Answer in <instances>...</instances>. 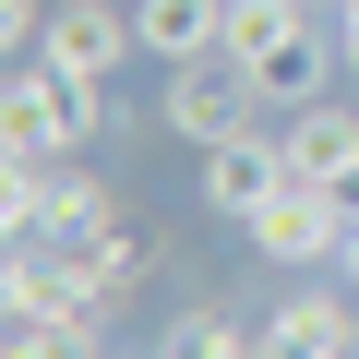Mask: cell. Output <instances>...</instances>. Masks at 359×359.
Instances as JSON below:
<instances>
[{"label":"cell","instance_id":"obj_1","mask_svg":"<svg viewBox=\"0 0 359 359\" xmlns=\"http://www.w3.org/2000/svg\"><path fill=\"white\" fill-rule=\"evenodd\" d=\"M0 228L13 240H60V252H108L120 204H108V180H84L72 156H13L0 168Z\"/></svg>","mask_w":359,"mask_h":359},{"label":"cell","instance_id":"obj_14","mask_svg":"<svg viewBox=\"0 0 359 359\" xmlns=\"http://www.w3.org/2000/svg\"><path fill=\"white\" fill-rule=\"evenodd\" d=\"M0 36H13V48H36V36H48V0H0Z\"/></svg>","mask_w":359,"mask_h":359},{"label":"cell","instance_id":"obj_12","mask_svg":"<svg viewBox=\"0 0 359 359\" xmlns=\"http://www.w3.org/2000/svg\"><path fill=\"white\" fill-rule=\"evenodd\" d=\"M311 13V0H228V60H252V48H276L287 25Z\"/></svg>","mask_w":359,"mask_h":359},{"label":"cell","instance_id":"obj_16","mask_svg":"<svg viewBox=\"0 0 359 359\" xmlns=\"http://www.w3.org/2000/svg\"><path fill=\"white\" fill-rule=\"evenodd\" d=\"M335 287L359 299V216H347V252H335Z\"/></svg>","mask_w":359,"mask_h":359},{"label":"cell","instance_id":"obj_2","mask_svg":"<svg viewBox=\"0 0 359 359\" xmlns=\"http://www.w3.org/2000/svg\"><path fill=\"white\" fill-rule=\"evenodd\" d=\"M108 120H120V108L84 96L60 60H36V48L13 60V96H0V144H13V156H72V144H96Z\"/></svg>","mask_w":359,"mask_h":359},{"label":"cell","instance_id":"obj_4","mask_svg":"<svg viewBox=\"0 0 359 359\" xmlns=\"http://www.w3.org/2000/svg\"><path fill=\"white\" fill-rule=\"evenodd\" d=\"M347 216H359L347 192H311V180H287V192H276V204H264V216H252L240 240H252L264 264L311 276V264H335V252H347Z\"/></svg>","mask_w":359,"mask_h":359},{"label":"cell","instance_id":"obj_9","mask_svg":"<svg viewBox=\"0 0 359 359\" xmlns=\"http://www.w3.org/2000/svg\"><path fill=\"white\" fill-rule=\"evenodd\" d=\"M252 335H264V359H359V311L323 299V287H287Z\"/></svg>","mask_w":359,"mask_h":359},{"label":"cell","instance_id":"obj_17","mask_svg":"<svg viewBox=\"0 0 359 359\" xmlns=\"http://www.w3.org/2000/svg\"><path fill=\"white\" fill-rule=\"evenodd\" d=\"M311 13H335V0H311Z\"/></svg>","mask_w":359,"mask_h":359},{"label":"cell","instance_id":"obj_3","mask_svg":"<svg viewBox=\"0 0 359 359\" xmlns=\"http://www.w3.org/2000/svg\"><path fill=\"white\" fill-rule=\"evenodd\" d=\"M156 120H168V144H228V132L264 120V96H252V72H240L228 48H204V60H168Z\"/></svg>","mask_w":359,"mask_h":359},{"label":"cell","instance_id":"obj_13","mask_svg":"<svg viewBox=\"0 0 359 359\" xmlns=\"http://www.w3.org/2000/svg\"><path fill=\"white\" fill-rule=\"evenodd\" d=\"M156 252H168V240H144V228H120V240L96 252V276H108V287H144V276H156Z\"/></svg>","mask_w":359,"mask_h":359},{"label":"cell","instance_id":"obj_7","mask_svg":"<svg viewBox=\"0 0 359 359\" xmlns=\"http://www.w3.org/2000/svg\"><path fill=\"white\" fill-rule=\"evenodd\" d=\"M287 192V144L252 120V132H228V144H204V204L228 216V228H252L264 204Z\"/></svg>","mask_w":359,"mask_h":359},{"label":"cell","instance_id":"obj_8","mask_svg":"<svg viewBox=\"0 0 359 359\" xmlns=\"http://www.w3.org/2000/svg\"><path fill=\"white\" fill-rule=\"evenodd\" d=\"M276 144H287V180H311V192H347L359 204V108H299V120H276Z\"/></svg>","mask_w":359,"mask_h":359},{"label":"cell","instance_id":"obj_11","mask_svg":"<svg viewBox=\"0 0 359 359\" xmlns=\"http://www.w3.org/2000/svg\"><path fill=\"white\" fill-rule=\"evenodd\" d=\"M156 359H264V335H252L240 311H216V299H192V311H168V335H156Z\"/></svg>","mask_w":359,"mask_h":359},{"label":"cell","instance_id":"obj_10","mask_svg":"<svg viewBox=\"0 0 359 359\" xmlns=\"http://www.w3.org/2000/svg\"><path fill=\"white\" fill-rule=\"evenodd\" d=\"M132 36L156 60H204V48H228V0H132Z\"/></svg>","mask_w":359,"mask_h":359},{"label":"cell","instance_id":"obj_15","mask_svg":"<svg viewBox=\"0 0 359 359\" xmlns=\"http://www.w3.org/2000/svg\"><path fill=\"white\" fill-rule=\"evenodd\" d=\"M323 25H335V60H347V84H359V0H335Z\"/></svg>","mask_w":359,"mask_h":359},{"label":"cell","instance_id":"obj_18","mask_svg":"<svg viewBox=\"0 0 359 359\" xmlns=\"http://www.w3.org/2000/svg\"><path fill=\"white\" fill-rule=\"evenodd\" d=\"M96 359H108V347H96Z\"/></svg>","mask_w":359,"mask_h":359},{"label":"cell","instance_id":"obj_6","mask_svg":"<svg viewBox=\"0 0 359 359\" xmlns=\"http://www.w3.org/2000/svg\"><path fill=\"white\" fill-rule=\"evenodd\" d=\"M132 48H144V36H132V13H108V0H60V13H48V36H36V60H60L84 96H108Z\"/></svg>","mask_w":359,"mask_h":359},{"label":"cell","instance_id":"obj_5","mask_svg":"<svg viewBox=\"0 0 359 359\" xmlns=\"http://www.w3.org/2000/svg\"><path fill=\"white\" fill-rule=\"evenodd\" d=\"M240 72H252V96H264L276 120H299V108H323V96H335V72H347V60H335V25H323V13H299V25H287L276 48H252Z\"/></svg>","mask_w":359,"mask_h":359}]
</instances>
